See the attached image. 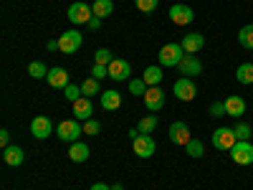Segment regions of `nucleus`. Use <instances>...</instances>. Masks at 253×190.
I'll list each match as a JSON object with an SVG mask.
<instances>
[{"mask_svg":"<svg viewBox=\"0 0 253 190\" xmlns=\"http://www.w3.org/2000/svg\"><path fill=\"white\" fill-rule=\"evenodd\" d=\"M185 58V48L182 44H177V41H172V44H165L157 53V61H160V66L167 69V66H177V63Z\"/></svg>","mask_w":253,"mask_h":190,"instance_id":"nucleus-1","label":"nucleus"},{"mask_svg":"<svg viewBox=\"0 0 253 190\" xmlns=\"http://www.w3.org/2000/svg\"><path fill=\"white\" fill-rule=\"evenodd\" d=\"M56 135L58 140L63 142H79V137L84 135V124L79 119H63L58 127H56Z\"/></svg>","mask_w":253,"mask_h":190,"instance_id":"nucleus-2","label":"nucleus"},{"mask_svg":"<svg viewBox=\"0 0 253 190\" xmlns=\"http://www.w3.org/2000/svg\"><path fill=\"white\" fill-rule=\"evenodd\" d=\"M66 15H69V20H71L74 26H86L89 20L94 18V10H91V5H86V3H81V0H76V3L69 5Z\"/></svg>","mask_w":253,"mask_h":190,"instance_id":"nucleus-3","label":"nucleus"},{"mask_svg":"<svg viewBox=\"0 0 253 190\" xmlns=\"http://www.w3.org/2000/svg\"><path fill=\"white\" fill-rule=\"evenodd\" d=\"M81 44H84V36L76 31V28H71V31H66V33H61L58 36V51L61 53H76L79 48H81Z\"/></svg>","mask_w":253,"mask_h":190,"instance_id":"nucleus-4","label":"nucleus"},{"mask_svg":"<svg viewBox=\"0 0 253 190\" xmlns=\"http://www.w3.org/2000/svg\"><path fill=\"white\" fill-rule=\"evenodd\" d=\"M238 142L236 132H233V127H218V130L213 132V144H215V150H233V144Z\"/></svg>","mask_w":253,"mask_h":190,"instance_id":"nucleus-5","label":"nucleus"},{"mask_svg":"<svg viewBox=\"0 0 253 190\" xmlns=\"http://www.w3.org/2000/svg\"><path fill=\"white\" fill-rule=\"evenodd\" d=\"M230 160L236 165H251L253 162V144L251 140H238L233 144V150H230Z\"/></svg>","mask_w":253,"mask_h":190,"instance_id":"nucleus-6","label":"nucleus"},{"mask_svg":"<svg viewBox=\"0 0 253 190\" xmlns=\"http://www.w3.org/2000/svg\"><path fill=\"white\" fill-rule=\"evenodd\" d=\"M172 92H175V96H177L180 101H193V99L198 96V87H195V81L190 79V76L177 79L175 87H172Z\"/></svg>","mask_w":253,"mask_h":190,"instance_id":"nucleus-7","label":"nucleus"},{"mask_svg":"<svg viewBox=\"0 0 253 190\" xmlns=\"http://www.w3.org/2000/svg\"><path fill=\"white\" fill-rule=\"evenodd\" d=\"M132 147L137 157H152L157 152V142L152 140V135H137L132 140Z\"/></svg>","mask_w":253,"mask_h":190,"instance_id":"nucleus-8","label":"nucleus"},{"mask_svg":"<svg viewBox=\"0 0 253 190\" xmlns=\"http://www.w3.org/2000/svg\"><path fill=\"white\" fill-rule=\"evenodd\" d=\"M177 71L182 74V76H200V71H203V63H200V58H198V53H185V58L177 63Z\"/></svg>","mask_w":253,"mask_h":190,"instance_id":"nucleus-9","label":"nucleus"},{"mask_svg":"<svg viewBox=\"0 0 253 190\" xmlns=\"http://www.w3.org/2000/svg\"><path fill=\"white\" fill-rule=\"evenodd\" d=\"M51 132H53V122H51L48 117H33V122H31V135H33L36 140H48Z\"/></svg>","mask_w":253,"mask_h":190,"instance_id":"nucleus-10","label":"nucleus"},{"mask_svg":"<svg viewBox=\"0 0 253 190\" xmlns=\"http://www.w3.org/2000/svg\"><path fill=\"white\" fill-rule=\"evenodd\" d=\"M193 18H195V10L190 5H172L170 8V20L175 26H187V23H193Z\"/></svg>","mask_w":253,"mask_h":190,"instance_id":"nucleus-11","label":"nucleus"},{"mask_svg":"<svg viewBox=\"0 0 253 190\" xmlns=\"http://www.w3.org/2000/svg\"><path fill=\"white\" fill-rule=\"evenodd\" d=\"M190 140H193V137H190V127H187L185 122H172V124H170V142H172V144L185 147Z\"/></svg>","mask_w":253,"mask_h":190,"instance_id":"nucleus-12","label":"nucleus"},{"mask_svg":"<svg viewBox=\"0 0 253 190\" xmlns=\"http://www.w3.org/2000/svg\"><path fill=\"white\" fill-rule=\"evenodd\" d=\"M144 107L150 112H160L165 107V92L160 87H150L147 94H144Z\"/></svg>","mask_w":253,"mask_h":190,"instance_id":"nucleus-13","label":"nucleus"},{"mask_svg":"<svg viewBox=\"0 0 253 190\" xmlns=\"http://www.w3.org/2000/svg\"><path fill=\"white\" fill-rule=\"evenodd\" d=\"M132 74V66H129V61H124V58H114L109 63V79L114 81H126Z\"/></svg>","mask_w":253,"mask_h":190,"instance_id":"nucleus-14","label":"nucleus"},{"mask_svg":"<svg viewBox=\"0 0 253 190\" xmlns=\"http://www.w3.org/2000/svg\"><path fill=\"white\" fill-rule=\"evenodd\" d=\"M71 107H74V117H76L79 122L94 119V104H91V99H89V96H81L79 101H74V104H71Z\"/></svg>","mask_w":253,"mask_h":190,"instance_id":"nucleus-15","label":"nucleus"},{"mask_svg":"<svg viewBox=\"0 0 253 190\" xmlns=\"http://www.w3.org/2000/svg\"><path fill=\"white\" fill-rule=\"evenodd\" d=\"M46 81L51 84L53 89H66L69 87V71L66 69H61V66H53V69H48V76H46Z\"/></svg>","mask_w":253,"mask_h":190,"instance_id":"nucleus-16","label":"nucleus"},{"mask_svg":"<svg viewBox=\"0 0 253 190\" xmlns=\"http://www.w3.org/2000/svg\"><path fill=\"white\" fill-rule=\"evenodd\" d=\"M180 44H182L185 53H198V51L205 46V36H203V33H185Z\"/></svg>","mask_w":253,"mask_h":190,"instance_id":"nucleus-17","label":"nucleus"},{"mask_svg":"<svg viewBox=\"0 0 253 190\" xmlns=\"http://www.w3.org/2000/svg\"><path fill=\"white\" fill-rule=\"evenodd\" d=\"M225 114L228 117H243L246 114V99L243 96H228L225 99Z\"/></svg>","mask_w":253,"mask_h":190,"instance_id":"nucleus-18","label":"nucleus"},{"mask_svg":"<svg viewBox=\"0 0 253 190\" xmlns=\"http://www.w3.org/2000/svg\"><path fill=\"white\" fill-rule=\"evenodd\" d=\"M99 96H101V107L107 109V112H117V109L122 107V94H119V92H114V89L101 92Z\"/></svg>","mask_w":253,"mask_h":190,"instance_id":"nucleus-19","label":"nucleus"},{"mask_svg":"<svg viewBox=\"0 0 253 190\" xmlns=\"http://www.w3.org/2000/svg\"><path fill=\"white\" fill-rule=\"evenodd\" d=\"M89 155H91V150H89V144H86V142H71V147H69V157H71L74 162H86Z\"/></svg>","mask_w":253,"mask_h":190,"instance_id":"nucleus-20","label":"nucleus"},{"mask_svg":"<svg viewBox=\"0 0 253 190\" xmlns=\"http://www.w3.org/2000/svg\"><path fill=\"white\" fill-rule=\"evenodd\" d=\"M3 157H5V165H10V167H18V165H23V150H20L18 144H10V147H5V152H3Z\"/></svg>","mask_w":253,"mask_h":190,"instance_id":"nucleus-21","label":"nucleus"},{"mask_svg":"<svg viewBox=\"0 0 253 190\" xmlns=\"http://www.w3.org/2000/svg\"><path fill=\"white\" fill-rule=\"evenodd\" d=\"M142 79L147 81V87H160V81L165 79L162 66H147V69H144V74H142Z\"/></svg>","mask_w":253,"mask_h":190,"instance_id":"nucleus-22","label":"nucleus"},{"mask_svg":"<svg viewBox=\"0 0 253 190\" xmlns=\"http://www.w3.org/2000/svg\"><path fill=\"white\" fill-rule=\"evenodd\" d=\"M91 10H94V15L96 18H109L112 13H114V3L112 0H94V5H91Z\"/></svg>","mask_w":253,"mask_h":190,"instance_id":"nucleus-23","label":"nucleus"},{"mask_svg":"<svg viewBox=\"0 0 253 190\" xmlns=\"http://www.w3.org/2000/svg\"><path fill=\"white\" fill-rule=\"evenodd\" d=\"M236 79H238V84L251 87V84H253V61L251 63H241V66L236 69Z\"/></svg>","mask_w":253,"mask_h":190,"instance_id":"nucleus-24","label":"nucleus"},{"mask_svg":"<svg viewBox=\"0 0 253 190\" xmlns=\"http://www.w3.org/2000/svg\"><path fill=\"white\" fill-rule=\"evenodd\" d=\"M238 44H241L243 48L253 51V23H248V26H243V28L238 31Z\"/></svg>","mask_w":253,"mask_h":190,"instance_id":"nucleus-25","label":"nucleus"},{"mask_svg":"<svg viewBox=\"0 0 253 190\" xmlns=\"http://www.w3.org/2000/svg\"><path fill=\"white\" fill-rule=\"evenodd\" d=\"M81 92H84V96H96V94H101V84H99V79H94V76H89L86 81L81 84Z\"/></svg>","mask_w":253,"mask_h":190,"instance_id":"nucleus-26","label":"nucleus"},{"mask_svg":"<svg viewBox=\"0 0 253 190\" xmlns=\"http://www.w3.org/2000/svg\"><path fill=\"white\" fill-rule=\"evenodd\" d=\"M155 127H157V117H142V119L137 122V132H139V135H152Z\"/></svg>","mask_w":253,"mask_h":190,"instance_id":"nucleus-27","label":"nucleus"},{"mask_svg":"<svg viewBox=\"0 0 253 190\" xmlns=\"http://www.w3.org/2000/svg\"><path fill=\"white\" fill-rule=\"evenodd\" d=\"M185 152H187V157H203V152H205V144L200 142V140H190L187 144H185Z\"/></svg>","mask_w":253,"mask_h":190,"instance_id":"nucleus-28","label":"nucleus"},{"mask_svg":"<svg viewBox=\"0 0 253 190\" xmlns=\"http://www.w3.org/2000/svg\"><path fill=\"white\" fill-rule=\"evenodd\" d=\"M28 74H31L33 79H46V76H48V69H46L43 61H33L31 66H28Z\"/></svg>","mask_w":253,"mask_h":190,"instance_id":"nucleus-29","label":"nucleus"},{"mask_svg":"<svg viewBox=\"0 0 253 190\" xmlns=\"http://www.w3.org/2000/svg\"><path fill=\"white\" fill-rule=\"evenodd\" d=\"M233 132H236L238 140H251V137H253V127H251L248 122H238V124L233 127Z\"/></svg>","mask_w":253,"mask_h":190,"instance_id":"nucleus-30","label":"nucleus"},{"mask_svg":"<svg viewBox=\"0 0 253 190\" xmlns=\"http://www.w3.org/2000/svg\"><path fill=\"white\" fill-rule=\"evenodd\" d=\"M117 56L109 51V48H99L96 51V56H94V63H101V66H109V63L114 61Z\"/></svg>","mask_w":253,"mask_h":190,"instance_id":"nucleus-31","label":"nucleus"},{"mask_svg":"<svg viewBox=\"0 0 253 190\" xmlns=\"http://www.w3.org/2000/svg\"><path fill=\"white\" fill-rule=\"evenodd\" d=\"M147 89H150V87H147L144 79H132V81H129V92H132L134 96H144Z\"/></svg>","mask_w":253,"mask_h":190,"instance_id":"nucleus-32","label":"nucleus"},{"mask_svg":"<svg viewBox=\"0 0 253 190\" xmlns=\"http://www.w3.org/2000/svg\"><path fill=\"white\" fill-rule=\"evenodd\" d=\"M63 96H66V99L74 104V101H79V99L84 96V92H81V87H76V84H69V87L63 89Z\"/></svg>","mask_w":253,"mask_h":190,"instance_id":"nucleus-33","label":"nucleus"},{"mask_svg":"<svg viewBox=\"0 0 253 190\" xmlns=\"http://www.w3.org/2000/svg\"><path fill=\"white\" fill-rule=\"evenodd\" d=\"M134 5H137V10H142V13H155L157 5H160V0H134Z\"/></svg>","mask_w":253,"mask_h":190,"instance_id":"nucleus-34","label":"nucleus"},{"mask_svg":"<svg viewBox=\"0 0 253 190\" xmlns=\"http://www.w3.org/2000/svg\"><path fill=\"white\" fill-rule=\"evenodd\" d=\"M101 132V124L96 122V119H86V122H84V135H99Z\"/></svg>","mask_w":253,"mask_h":190,"instance_id":"nucleus-35","label":"nucleus"},{"mask_svg":"<svg viewBox=\"0 0 253 190\" xmlns=\"http://www.w3.org/2000/svg\"><path fill=\"white\" fill-rule=\"evenodd\" d=\"M91 76H94V79H109V66H101V63H94Z\"/></svg>","mask_w":253,"mask_h":190,"instance_id":"nucleus-36","label":"nucleus"},{"mask_svg":"<svg viewBox=\"0 0 253 190\" xmlns=\"http://www.w3.org/2000/svg\"><path fill=\"white\" fill-rule=\"evenodd\" d=\"M210 114H213V117L225 114V101H213V104H210Z\"/></svg>","mask_w":253,"mask_h":190,"instance_id":"nucleus-37","label":"nucleus"},{"mask_svg":"<svg viewBox=\"0 0 253 190\" xmlns=\"http://www.w3.org/2000/svg\"><path fill=\"white\" fill-rule=\"evenodd\" d=\"M0 144L10 147V132H8V130H0Z\"/></svg>","mask_w":253,"mask_h":190,"instance_id":"nucleus-38","label":"nucleus"},{"mask_svg":"<svg viewBox=\"0 0 253 190\" xmlns=\"http://www.w3.org/2000/svg\"><path fill=\"white\" fill-rule=\"evenodd\" d=\"M86 28H91V31H99V28H101V18H96V15H94V18L89 20V23H86Z\"/></svg>","mask_w":253,"mask_h":190,"instance_id":"nucleus-39","label":"nucleus"},{"mask_svg":"<svg viewBox=\"0 0 253 190\" xmlns=\"http://www.w3.org/2000/svg\"><path fill=\"white\" fill-rule=\"evenodd\" d=\"M91 190H112V188H109L107 183H94V185H91Z\"/></svg>","mask_w":253,"mask_h":190,"instance_id":"nucleus-40","label":"nucleus"},{"mask_svg":"<svg viewBox=\"0 0 253 190\" xmlns=\"http://www.w3.org/2000/svg\"><path fill=\"white\" fill-rule=\"evenodd\" d=\"M46 48H48V51H56V48H58V41H48Z\"/></svg>","mask_w":253,"mask_h":190,"instance_id":"nucleus-41","label":"nucleus"},{"mask_svg":"<svg viewBox=\"0 0 253 190\" xmlns=\"http://www.w3.org/2000/svg\"><path fill=\"white\" fill-rule=\"evenodd\" d=\"M112 190H124V188H122L119 183H114V185H112Z\"/></svg>","mask_w":253,"mask_h":190,"instance_id":"nucleus-42","label":"nucleus"}]
</instances>
